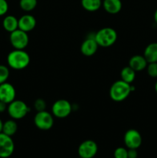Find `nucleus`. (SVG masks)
<instances>
[{"label":"nucleus","instance_id":"f257e3e1","mask_svg":"<svg viewBox=\"0 0 157 158\" xmlns=\"http://www.w3.org/2000/svg\"><path fill=\"white\" fill-rule=\"evenodd\" d=\"M8 66L15 70L26 69L30 63V56L24 49H14L7 56Z\"/></svg>","mask_w":157,"mask_h":158},{"label":"nucleus","instance_id":"f03ea898","mask_svg":"<svg viewBox=\"0 0 157 158\" xmlns=\"http://www.w3.org/2000/svg\"><path fill=\"white\" fill-rule=\"evenodd\" d=\"M132 93L131 84L120 80L112 83L109 89V96L115 102H122L128 98Z\"/></svg>","mask_w":157,"mask_h":158},{"label":"nucleus","instance_id":"7ed1b4c3","mask_svg":"<svg viewBox=\"0 0 157 158\" xmlns=\"http://www.w3.org/2000/svg\"><path fill=\"white\" fill-rule=\"evenodd\" d=\"M94 37L99 46L109 47L116 42L118 35L116 31L112 28L105 27L95 32Z\"/></svg>","mask_w":157,"mask_h":158},{"label":"nucleus","instance_id":"20e7f679","mask_svg":"<svg viewBox=\"0 0 157 158\" xmlns=\"http://www.w3.org/2000/svg\"><path fill=\"white\" fill-rule=\"evenodd\" d=\"M7 112L13 120H21L30 112V108L22 100H15L8 104Z\"/></svg>","mask_w":157,"mask_h":158},{"label":"nucleus","instance_id":"39448f33","mask_svg":"<svg viewBox=\"0 0 157 158\" xmlns=\"http://www.w3.org/2000/svg\"><path fill=\"white\" fill-rule=\"evenodd\" d=\"M34 123L41 131H49L53 127V115L46 110L37 112L34 117Z\"/></svg>","mask_w":157,"mask_h":158},{"label":"nucleus","instance_id":"423d86ee","mask_svg":"<svg viewBox=\"0 0 157 158\" xmlns=\"http://www.w3.org/2000/svg\"><path fill=\"white\" fill-rule=\"evenodd\" d=\"M72 106L68 100L61 99L53 103L52 106V114L55 117L59 119L69 117L72 113Z\"/></svg>","mask_w":157,"mask_h":158},{"label":"nucleus","instance_id":"0eeeda50","mask_svg":"<svg viewBox=\"0 0 157 158\" xmlns=\"http://www.w3.org/2000/svg\"><path fill=\"white\" fill-rule=\"evenodd\" d=\"M9 41L15 49H24L29 44V38L27 32L18 29L11 32Z\"/></svg>","mask_w":157,"mask_h":158},{"label":"nucleus","instance_id":"6e6552de","mask_svg":"<svg viewBox=\"0 0 157 158\" xmlns=\"http://www.w3.org/2000/svg\"><path fill=\"white\" fill-rule=\"evenodd\" d=\"M15 143L12 137L0 133V158H8L12 155Z\"/></svg>","mask_w":157,"mask_h":158},{"label":"nucleus","instance_id":"1a4fd4ad","mask_svg":"<svg viewBox=\"0 0 157 158\" xmlns=\"http://www.w3.org/2000/svg\"><path fill=\"white\" fill-rule=\"evenodd\" d=\"M143 138L138 131L129 129L125 133L124 143L128 149H138L142 145Z\"/></svg>","mask_w":157,"mask_h":158},{"label":"nucleus","instance_id":"9d476101","mask_svg":"<svg viewBox=\"0 0 157 158\" xmlns=\"http://www.w3.org/2000/svg\"><path fill=\"white\" fill-rule=\"evenodd\" d=\"M98 152V145L94 140H86L82 142L78 148V156L82 158H93Z\"/></svg>","mask_w":157,"mask_h":158},{"label":"nucleus","instance_id":"9b49d317","mask_svg":"<svg viewBox=\"0 0 157 158\" xmlns=\"http://www.w3.org/2000/svg\"><path fill=\"white\" fill-rule=\"evenodd\" d=\"M16 91L13 85L6 82L0 84V101L9 104L15 100Z\"/></svg>","mask_w":157,"mask_h":158},{"label":"nucleus","instance_id":"f8f14e48","mask_svg":"<svg viewBox=\"0 0 157 158\" xmlns=\"http://www.w3.org/2000/svg\"><path fill=\"white\" fill-rule=\"evenodd\" d=\"M99 45L97 44L94 35L92 36H88L81 45L80 50L83 55L86 56H92L97 52Z\"/></svg>","mask_w":157,"mask_h":158},{"label":"nucleus","instance_id":"ddd939ff","mask_svg":"<svg viewBox=\"0 0 157 158\" xmlns=\"http://www.w3.org/2000/svg\"><path fill=\"white\" fill-rule=\"evenodd\" d=\"M36 26V19L30 14L23 15L18 19V29L26 32H31Z\"/></svg>","mask_w":157,"mask_h":158},{"label":"nucleus","instance_id":"4468645a","mask_svg":"<svg viewBox=\"0 0 157 158\" xmlns=\"http://www.w3.org/2000/svg\"><path fill=\"white\" fill-rule=\"evenodd\" d=\"M147 65L148 62L146 61L144 56L135 55L131 57L129 62V66L135 72H139L146 69Z\"/></svg>","mask_w":157,"mask_h":158},{"label":"nucleus","instance_id":"2eb2a0df","mask_svg":"<svg viewBox=\"0 0 157 158\" xmlns=\"http://www.w3.org/2000/svg\"><path fill=\"white\" fill-rule=\"evenodd\" d=\"M102 6L106 12L115 15L121 11L123 3L121 0H103Z\"/></svg>","mask_w":157,"mask_h":158},{"label":"nucleus","instance_id":"dca6fc26","mask_svg":"<svg viewBox=\"0 0 157 158\" xmlns=\"http://www.w3.org/2000/svg\"><path fill=\"white\" fill-rule=\"evenodd\" d=\"M143 56L148 63H157V43H149L145 48Z\"/></svg>","mask_w":157,"mask_h":158},{"label":"nucleus","instance_id":"f3484780","mask_svg":"<svg viewBox=\"0 0 157 158\" xmlns=\"http://www.w3.org/2000/svg\"><path fill=\"white\" fill-rule=\"evenodd\" d=\"M2 26L6 32H12L18 29V19L12 15H6L2 21Z\"/></svg>","mask_w":157,"mask_h":158},{"label":"nucleus","instance_id":"a211bd4d","mask_svg":"<svg viewBox=\"0 0 157 158\" xmlns=\"http://www.w3.org/2000/svg\"><path fill=\"white\" fill-rule=\"evenodd\" d=\"M17 130H18V124L15 122V120L11 119L3 123L2 133L6 135L12 137L17 132Z\"/></svg>","mask_w":157,"mask_h":158},{"label":"nucleus","instance_id":"6ab92c4d","mask_svg":"<svg viewBox=\"0 0 157 158\" xmlns=\"http://www.w3.org/2000/svg\"><path fill=\"white\" fill-rule=\"evenodd\" d=\"M81 5L88 12H95L100 9L103 2L102 0H81Z\"/></svg>","mask_w":157,"mask_h":158},{"label":"nucleus","instance_id":"aec40b11","mask_svg":"<svg viewBox=\"0 0 157 158\" xmlns=\"http://www.w3.org/2000/svg\"><path fill=\"white\" fill-rule=\"evenodd\" d=\"M135 71L133 70L130 66H125L123 68L120 72V77L121 80L128 83H132L135 80Z\"/></svg>","mask_w":157,"mask_h":158},{"label":"nucleus","instance_id":"412c9836","mask_svg":"<svg viewBox=\"0 0 157 158\" xmlns=\"http://www.w3.org/2000/svg\"><path fill=\"white\" fill-rule=\"evenodd\" d=\"M19 6L25 12H31L37 6V0H20Z\"/></svg>","mask_w":157,"mask_h":158},{"label":"nucleus","instance_id":"4be33fe9","mask_svg":"<svg viewBox=\"0 0 157 158\" xmlns=\"http://www.w3.org/2000/svg\"><path fill=\"white\" fill-rule=\"evenodd\" d=\"M9 77V69L5 65H0V84L7 82Z\"/></svg>","mask_w":157,"mask_h":158},{"label":"nucleus","instance_id":"5701e85b","mask_svg":"<svg viewBox=\"0 0 157 158\" xmlns=\"http://www.w3.org/2000/svg\"><path fill=\"white\" fill-rule=\"evenodd\" d=\"M147 73L152 78H157V63H149L146 66Z\"/></svg>","mask_w":157,"mask_h":158},{"label":"nucleus","instance_id":"b1692460","mask_svg":"<svg viewBox=\"0 0 157 158\" xmlns=\"http://www.w3.org/2000/svg\"><path fill=\"white\" fill-rule=\"evenodd\" d=\"M113 156L114 158H128V150L123 147L117 148L114 151Z\"/></svg>","mask_w":157,"mask_h":158},{"label":"nucleus","instance_id":"393cba45","mask_svg":"<svg viewBox=\"0 0 157 158\" xmlns=\"http://www.w3.org/2000/svg\"><path fill=\"white\" fill-rule=\"evenodd\" d=\"M34 107L36 110L37 112L39 111L46 110V103L43 99H37L34 103Z\"/></svg>","mask_w":157,"mask_h":158},{"label":"nucleus","instance_id":"a878e982","mask_svg":"<svg viewBox=\"0 0 157 158\" xmlns=\"http://www.w3.org/2000/svg\"><path fill=\"white\" fill-rule=\"evenodd\" d=\"M9 10V4L6 0H0V16L6 15Z\"/></svg>","mask_w":157,"mask_h":158},{"label":"nucleus","instance_id":"bb28decb","mask_svg":"<svg viewBox=\"0 0 157 158\" xmlns=\"http://www.w3.org/2000/svg\"><path fill=\"white\" fill-rule=\"evenodd\" d=\"M138 152L136 149H128V158H137Z\"/></svg>","mask_w":157,"mask_h":158},{"label":"nucleus","instance_id":"cd10ccee","mask_svg":"<svg viewBox=\"0 0 157 158\" xmlns=\"http://www.w3.org/2000/svg\"><path fill=\"white\" fill-rule=\"evenodd\" d=\"M8 104L5 103L4 102L0 101V113H3L6 110H7Z\"/></svg>","mask_w":157,"mask_h":158},{"label":"nucleus","instance_id":"c85d7f7f","mask_svg":"<svg viewBox=\"0 0 157 158\" xmlns=\"http://www.w3.org/2000/svg\"><path fill=\"white\" fill-rule=\"evenodd\" d=\"M153 18H154V22H155V24L157 25V9H155V12H154V16H153Z\"/></svg>","mask_w":157,"mask_h":158},{"label":"nucleus","instance_id":"c756f323","mask_svg":"<svg viewBox=\"0 0 157 158\" xmlns=\"http://www.w3.org/2000/svg\"><path fill=\"white\" fill-rule=\"evenodd\" d=\"M2 127H3V122L0 119V133L2 132Z\"/></svg>","mask_w":157,"mask_h":158},{"label":"nucleus","instance_id":"7c9ffc66","mask_svg":"<svg viewBox=\"0 0 157 158\" xmlns=\"http://www.w3.org/2000/svg\"><path fill=\"white\" fill-rule=\"evenodd\" d=\"M155 93L157 94V81L155 82Z\"/></svg>","mask_w":157,"mask_h":158},{"label":"nucleus","instance_id":"2f4dec72","mask_svg":"<svg viewBox=\"0 0 157 158\" xmlns=\"http://www.w3.org/2000/svg\"><path fill=\"white\" fill-rule=\"evenodd\" d=\"M78 158H82V157H78Z\"/></svg>","mask_w":157,"mask_h":158}]
</instances>
